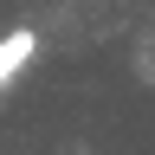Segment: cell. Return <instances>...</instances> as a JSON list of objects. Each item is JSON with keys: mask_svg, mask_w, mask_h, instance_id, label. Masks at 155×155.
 <instances>
[{"mask_svg": "<svg viewBox=\"0 0 155 155\" xmlns=\"http://www.w3.org/2000/svg\"><path fill=\"white\" fill-rule=\"evenodd\" d=\"M32 45H39L32 32H7V39H0V91L13 84V71H19V65L32 58Z\"/></svg>", "mask_w": 155, "mask_h": 155, "instance_id": "6da1fadb", "label": "cell"}]
</instances>
